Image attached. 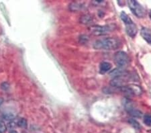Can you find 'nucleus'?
Returning a JSON list of instances; mask_svg holds the SVG:
<instances>
[{
    "instance_id": "39448f33",
    "label": "nucleus",
    "mask_w": 151,
    "mask_h": 133,
    "mask_svg": "<svg viewBox=\"0 0 151 133\" xmlns=\"http://www.w3.org/2000/svg\"><path fill=\"white\" fill-rule=\"evenodd\" d=\"M126 31L129 36L134 38L138 32L137 26H136L135 24L133 23V22L130 24H126Z\"/></svg>"
},
{
    "instance_id": "6ab92c4d",
    "label": "nucleus",
    "mask_w": 151,
    "mask_h": 133,
    "mask_svg": "<svg viewBox=\"0 0 151 133\" xmlns=\"http://www.w3.org/2000/svg\"><path fill=\"white\" fill-rule=\"evenodd\" d=\"M149 16H150V18L151 19V11L150 12V13H149Z\"/></svg>"
},
{
    "instance_id": "9b49d317",
    "label": "nucleus",
    "mask_w": 151,
    "mask_h": 133,
    "mask_svg": "<svg viewBox=\"0 0 151 133\" xmlns=\"http://www.w3.org/2000/svg\"><path fill=\"white\" fill-rule=\"evenodd\" d=\"M130 114L132 116L134 117V118H140L142 116V113L141 112H140L139 110H136V109H133L132 111H130Z\"/></svg>"
},
{
    "instance_id": "2eb2a0df",
    "label": "nucleus",
    "mask_w": 151,
    "mask_h": 133,
    "mask_svg": "<svg viewBox=\"0 0 151 133\" xmlns=\"http://www.w3.org/2000/svg\"><path fill=\"white\" fill-rule=\"evenodd\" d=\"M7 127L4 122L2 120H0V133H4L6 131Z\"/></svg>"
},
{
    "instance_id": "4468645a",
    "label": "nucleus",
    "mask_w": 151,
    "mask_h": 133,
    "mask_svg": "<svg viewBox=\"0 0 151 133\" xmlns=\"http://www.w3.org/2000/svg\"><path fill=\"white\" fill-rule=\"evenodd\" d=\"M2 117H3L4 120L12 121L15 118V115L12 113H7V114H4L2 116Z\"/></svg>"
},
{
    "instance_id": "9d476101",
    "label": "nucleus",
    "mask_w": 151,
    "mask_h": 133,
    "mask_svg": "<svg viewBox=\"0 0 151 133\" xmlns=\"http://www.w3.org/2000/svg\"><path fill=\"white\" fill-rule=\"evenodd\" d=\"M128 122H130V124L132 126V127L134 128L136 130H140V123L138 122V121H136L135 119H133V118H131L128 120Z\"/></svg>"
},
{
    "instance_id": "20e7f679",
    "label": "nucleus",
    "mask_w": 151,
    "mask_h": 133,
    "mask_svg": "<svg viewBox=\"0 0 151 133\" xmlns=\"http://www.w3.org/2000/svg\"><path fill=\"white\" fill-rule=\"evenodd\" d=\"M91 32H93V35H97V36H101L104 35L108 34V32H110L111 30V28L109 26H92L91 28Z\"/></svg>"
},
{
    "instance_id": "ddd939ff",
    "label": "nucleus",
    "mask_w": 151,
    "mask_h": 133,
    "mask_svg": "<svg viewBox=\"0 0 151 133\" xmlns=\"http://www.w3.org/2000/svg\"><path fill=\"white\" fill-rule=\"evenodd\" d=\"M144 123L147 126V127H151V115L146 114L144 116Z\"/></svg>"
},
{
    "instance_id": "1a4fd4ad",
    "label": "nucleus",
    "mask_w": 151,
    "mask_h": 133,
    "mask_svg": "<svg viewBox=\"0 0 151 133\" xmlns=\"http://www.w3.org/2000/svg\"><path fill=\"white\" fill-rule=\"evenodd\" d=\"M120 18L122 19V20L124 22V24H130L131 22H132V20H131V18L128 16V14L125 13L124 12H121Z\"/></svg>"
},
{
    "instance_id": "a211bd4d",
    "label": "nucleus",
    "mask_w": 151,
    "mask_h": 133,
    "mask_svg": "<svg viewBox=\"0 0 151 133\" xmlns=\"http://www.w3.org/2000/svg\"><path fill=\"white\" fill-rule=\"evenodd\" d=\"M9 133H18V132H16V130H12V131H10V132Z\"/></svg>"
},
{
    "instance_id": "f8f14e48",
    "label": "nucleus",
    "mask_w": 151,
    "mask_h": 133,
    "mask_svg": "<svg viewBox=\"0 0 151 133\" xmlns=\"http://www.w3.org/2000/svg\"><path fill=\"white\" fill-rule=\"evenodd\" d=\"M17 125L20 128H26L27 127V120L25 118H20L17 122Z\"/></svg>"
},
{
    "instance_id": "423d86ee",
    "label": "nucleus",
    "mask_w": 151,
    "mask_h": 133,
    "mask_svg": "<svg viewBox=\"0 0 151 133\" xmlns=\"http://www.w3.org/2000/svg\"><path fill=\"white\" fill-rule=\"evenodd\" d=\"M127 75V72L123 69L117 68L113 70L112 71L109 73V75L113 78H116V77H125Z\"/></svg>"
},
{
    "instance_id": "dca6fc26",
    "label": "nucleus",
    "mask_w": 151,
    "mask_h": 133,
    "mask_svg": "<svg viewBox=\"0 0 151 133\" xmlns=\"http://www.w3.org/2000/svg\"><path fill=\"white\" fill-rule=\"evenodd\" d=\"M1 89H3L4 91L8 90L9 88V84L8 82H6V81L3 82V83L1 84Z\"/></svg>"
},
{
    "instance_id": "f03ea898",
    "label": "nucleus",
    "mask_w": 151,
    "mask_h": 133,
    "mask_svg": "<svg viewBox=\"0 0 151 133\" xmlns=\"http://www.w3.org/2000/svg\"><path fill=\"white\" fill-rule=\"evenodd\" d=\"M114 62L118 68L124 69L129 63V57L125 52L118 51L114 55Z\"/></svg>"
},
{
    "instance_id": "7ed1b4c3",
    "label": "nucleus",
    "mask_w": 151,
    "mask_h": 133,
    "mask_svg": "<svg viewBox=\"0 0 151 133\" xmlns=\"http://www.w3.org/2000/svg\"><path fill=\"white\" fill-rule=\"evenodd\" d=\"M128 5L129 8L132 11L133 14L138 18H143L145 16V9L138 1L130 0L128 1Z\"/></svg>"
},
{
    "instance_id": "f3484780",
    "label": "nucleus",
    "mask_w": 151,
    "mask_h": 133,
    "mask_svg": "<svg viewBox=\"0 0 151 133\" xmlns=\"http://www.w3.org/2000/svg\"><path fill=\"white\" fill-rule=\"evenodd\" d=\"M4 98H1V97H0V106H1L2 104L4 103Z\"/></svg>"
},
{
    "instance_id": "0eeeda50",
    "label": "nucleus",
    "mask_w": 151,
    "mask_h": 133,
    "mask_svg": "<svg viewBox=\"0 0 151 133\" xmlns=\"http://www.w3.org/2000/svg\"><path fill=\"white\" fill-rule=\"evenodd\" d=\"M140 34L144 39L147 40L149 44L151 45V32L149 29L147 28H142V30H141Z\"/></svg>"
},
{
    "instance_id": "6e6552de",
    "label": "nucleus",
    "mask_w": 151,
    "mask_h": 133,
    "mask_svg": "<svg viewBox=\"0 0 151 133\" xmlns=\"http://www.w3.org/2000/svg\"><path fill=\"white\" fill-rule=\"evenodd\" d=\"M111 69V65L108 62H103L100 65V72L105 73L109 71Z\"/></svg>"
},
{
    "instance_id": "f257e3e1",
    "label": "nucleus",
    "mask_w": 151,
    "mask_h": 133,
    "mask_svg": "<svg viewBox=\"0 0 151 133\" xmlns=\"http://www.w3.org/2000/svg\"><path fill=\"white\" fill-rule=\"evenodd\" d=\"M120 40L113 38L97 40L93 44V48L97 50H116L120 47Z\"/></svg>"
}]
</instances>
